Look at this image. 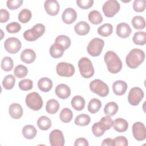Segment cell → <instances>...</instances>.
<instances>
[{
    "label": "cell",
    "mask_w": 146,
    "mask_h": 146,
    "mask_svg": "<svg viewBox=\"0 0 146 146\" xmlns=\"http://www.w3.org/2000/svg\"><path fill=\"white\" fill-rule=\"evenodd\" d=\"M91 91L101 97H105L109 93V88L106 83L100 79H94L90 83Z\"/></svg>",
    "instance_id": "obj_6"
},
{
    "label": "cell",
    "mask_w": 146,
    "mask_h": 146,
    "mask_svg": "<svg viewBox=\"0 0 146 146\" xmlns=\"http://www.w3.org/2000/svg\"><path fill=\"white\" fill-rule=\"evenodd\" d=\"M99 122L106 131V130L110 129L111 127L112 126L113 120L110 116L107 115L106 116L103 117L100 119Z\"/></svg>",
    "instance_id": "obj_46"
},
{
    "label": "cell",
    "mask_w": 146,
    "mask_h": 146,
    "mask_svg": "<svg viewBox=\"0 0 146 146\" xmlns=\"http://www.w3.org/2000/svg\"><path fill=\"white\" fill-rule=\"evenodd\" d=\"M6 29L7 32H9V33L14 34L18 33L21 30V26L19 23L14 22L7 24Z\"/></svg>",
    "instance_id": "obj_45"
},
{
    "label": "cell",
    "mask_w": 146,
    "mask_h": 146,
    "mask_svg": "<svg viewBox=\"0 0 146 146\" xmlns=\"http://www.w3.org/2000/svg\"><path fill=\"white\" fill-rule=\"evenodd\" d=\"M113 31V26L110 23H105L98 29V34L104 37L110 36Z\"/></svg>",
    "instance_id": "obj_30"
},
{
    "label": "cell",
    "mask_w": 146,
    "mask_h": 146,
    "mask_svg": "<svg viewBox=\"0 0 146 146\" xmlns=\"http://www.w3.org/2000/svg\"><path fill=\"white\" fill-rule=\"evenodd\" d=\"M127 89V84L125 82L121 80L115 81L112 84L113 93L118 96L124 94Z\"/></svg>",
    "instance_id": "obj_19"
},
{
    "label": "cell",
    "mask_w": 146,
    "mask_h": 146,
    "mask_svg": "<svg viewBox=\"0 0 146 146\" xmlns=\"http://www.w3.org/2000/svg\"><path fill=\"white\" fill-rule=\"evenodd\" d=\"M25 102L27 106L34 111L41 109L43 104L42 97L36 92L29 94L26 97Z\"/></svg>",
    "instance_id": "obj_5"
},
{
    "label": "cell",
    "mask_w": 146,
    "mask_h": 146,
    "mask_svg": "<svg viewBox=\"0 0 146 146\" xmlns=\"http://www.w3.org/2000/svg\"><path fill=\"white\" fill-rule=\"evenodd\" d=\"M71 104L72 108L75 110L82 111L85 106V100L82 96L76 95L72 99Z\"/></svg>",
    "instance_id": "obj_25"
},
{
    "label": "cell",
    "mask_w": 146,
    "mask_h": 146,
    "mask_svg": "<svg viewBox=\"0 0 146 146\" xmlns=\"http://www.w3.org/2000/svg\"><path fill=\"white\" fill-rule=\"evenodd\" d=\"M144 95L143 90L139 87H135L132 88L128 95V100L129 103L133 106H137Z\"/></svg>",
    "instance_id": "obj_9"
},
{
    "label": "cell",
    "mask_w": 146,
    "mask_h": 146,
    "mask_svg": "<svg viewBox=\"0 0 146 146\" xmlns=\"http://www.w3.org/2000/svg\"><path fill=\"white\" fill-rule=\"evenodd\" d=\"M23 2L22 0H8L6 2V5L9 9L15 10L20 7Z\"/></svg>",
    "instance_id": "obj_47"
},
{
    "label": "cell",
    "mask_w": 146,
    "mask_h": 146,
    "mask_svg": "<svg viewBox=\"0 0 146 146\" xmlns=\"http://www.w3.org/2000/svg\"><path fill=\"white\" fill-rule=\"evenodd\" d=\"M73 117V113L68 108H63L60 113V119L63 123L70 122Z\"/></svg>",
    "instance_id": "obj_39"
},
{
    "label": "cell",
    "mask_w": 146,
    "mask_h": 146,
    "mask_svg": "<svg viewBox=\"0 0 146 146\" xmlns=\"http://www.w3.org/2000/svg\"><path fill=\"white\" fill-rule=\"evenodd\" d=\"M21 42L17 38L10 37L6 39L4 43L5 50L10 54L17 53L21 48Z\"/></svg>",
    "instance_id": "obj_11"
},
{
    "label": "cell",
    "mask_w": 146,
    "mask_h": 146,
    "mask_svg": "<svg viewBox=\"0 0 146 146\" xmlns=\"http://www.w3.org/2000/svg\"><path fill=\"white\" fill-rule=\"evenodd\" d=\"M131 23L133 27L137 30H142L145 27V21L144 18L139 15L135 16L131 21Z\"/></svg>",
    "instance_id": "obj_33"
},
{
    "label": "cell",
    "mask_w": 146,
    "mask_h": 146,
    "mask_svg": "<svg viewBox=\"0 0 146 146\" xmlns=\"http://www.w3.org/2000/svg\"><path fill=\"white\" fill-rule=\"evenodd\" d=\"M15 83V78L13 75H6L2 81V86L6 90L12 89Z\"/></svg>",
    "instance_id": "obj_37"
},
{
    "label": "cell",
    "mask_w": 146,
    "mask_h": 146,
    "mask_svg": "<svg viewBox=\"0 0 146 146\" xmlns=\"http://www.w3.org/2000/svg\"><path fill=\"white\" fill-rule=\"evenodd\" d=\"M54 43L65 50L70 47L71 45V40L68 36L64 35H60L56 38Z\"/></svg>",
    "instance_id": "obj_24"
},
{
    "label": "cell",
    "mask_w": 146,
    "mask_h": 146,
    "mask_svg": "<svg viewBox=\"0 0 146 146\" xmlns=\"http://www.w3.org/2000/svg\"><path fill=\"white\" fill-rule=\"evenodd\" d=\"M9 112L12 118L14 119H18L22 116L23 111L22 106L19 103H15L10 106Z\"/></svg>",
    "instance_id": "obj_18"
},
{
    "label": "cell",
    "mask_w": 146,
    "mask_h": 146,
    "mask_svg": "<svg viewBox=\"0 0 146 146\" xmlns=\"http://www.w3.org/2000/svg\"><path fill=\"white\" fill-rule=\"evenodd\" d=\"M90 121L91 119L89 115L85 113H82L76 117L74 123L77 125L86 126L89 124Z\"/></svg>",
    "instance_id": "obj_35"
},
{
    "label": "cell",
    "mask_w": 146,
    "mask_h": 146,
    "mask_svg": "<svg viewBox=\"0 0 146 146\" xmlns=\"http://www.w3.org/2000/svg\"><path fill=\"white\" fill-rule=\"evenodd\" d=\"M132 133L134 138L137 141H143L146 138L145 125L141 122H136L132 125Z\"/></svg>",
    "instance_id": "obj_12"
},
{
    "label": "cell",
    "mask_w": 146,
    "mask_h": 146,
    "mask_svg": "<svg viewBox=\"0 0 146 146\" xmlns=\"http://www.w3.org/2000/svg\"><path fill=\"white\" fill-rule=\"evenodd\" d=\"M78 67L80 75L84 78H90L94 74V68L88 58H82L78 62Z\"/></svg>",
    "instance_id": "obj_4"
},
{
    "label": "cell",
    "mask_w": 146,
    "mask_h": 146,
    "mask_svg": "<svg viewBox=\"0 0 146 146\" xmlns=\"http://www.w3.org/2000/svg\"><path fill=\"white\" fill-rule=\"evenodd\" d=\"M38 87L42 92H48L52 87V82L48 78H42L38 82Z\"/></svg>",
    "instance_id": "obj_23"
},
{
    "label": "cell",
    "mask_w": 146,
    "mask_h": 146,
    "mask_svg": "<svg viewBox=\"0 0 146 146\" xmlns=\"http://www.w3.org/2000/svg\"><path fill=\"white\" fill-rule=\"evenodd\" d=\"M133 42L137 45H144L146 43V34L144 31H138L134 34Z\"/></svg>",
    "instance_id": "obj_36"
},
{
    "label": "cell",
    "mask_w": 146,
    "mask_h": 146,
    "mask_svg": "<svg viewBox=\"0 0 146 146\" xmlns=\"http://www.w3.org/2000/svg\"><path fill=\"white\" fill-rule=\"evenodd\" d=\"M31 17H32L31 12L27 9H22L19 12L18 16V18L19 22L23 23H27L31 19Z\"/></svg>",
    "instance_id": "obj_38"
},
{
    "label": "cell",
    "mask_w": 146,
    "mask_h": 146,
    "mask_svg": "<svg viewBox=\"0 0 146 146\" xmlns=\"http://www.w3.org/2000/svg\"><path fill=\"white\" fill-rule=\"evenodd\" d=\"M107 69L112 74L120 72L122 68V62L117 55L112 51H107L104 56Z\"/></svg>",
    "instance_id": "obj_1"
},
{
    "label": "cell",
    "mask_w": 146,
    "mask_h": 146,
    "mask_svg": "<svg viewBox=\"0 0 146 146\" xmlns=\"http://www.w3.org/2000/svg\"><path fill=\"white\" fill-rule=\"evenodd\" d=\"M118 110V106L114 102L107 103L104 108V112L106 115L112 116L115 115Z\"/></svg>",
    "instance_id": "obj_31"
},
{
    "label": "cell",
    "mask_w": 146,
    "mask_h": 146,
    "mask_svg": "<svg viewBox=\"0 0 146 146\" xmlns=\"http://www.w3.org/2000/svg\"><path fill=\"white\" fill-rule=\"evenodd\" d=\"M88 19L94 25H99L103 21V17L98 10H92L88 14Z\"/></svg>",
    "instance_id": "obj_32"
},
{
    "label": "cell",
    "mask_w": 146,
    "mask_h": 146,
    "mask_svg": "<svg viewBox=\"0 0 146 146\" xmlns=\"http://www.w3.org/2000/svg\"><path fill=\"white\" fill-rule=\"evenodd\" d=\"M74 30L75 32L79 35H85L89 33L90 27L87 22L85 21H80L75 25Z\"/></svg>",
    "instance_id": "obj_22"
},
{
    "label": "cell",
    "mask_w": 146,
    "mask_h": 146,
    "mask_svg": "<svg viewBox=\"0 0 146 146\" xmlns=\"http://www.w3.org/2000/svg\"><path fill=\"white\" fill-rule=\"evenodd\" d=\"M146 2L145 0H135L133 3V10L136 12H143L145 10Z\"/></svg>",
    "instance_id": "obj_44"
},
{
    "label": "cell",
    "mask_w": 146,
    "mask_h": 146,
    "mask_svg": "<svg viewBox=\"0 0 146 146\" xmlns=\"http://www.w3.org/2000/svg\"><path fill=\"white\" fill-rule=\"evenodd\" d=\"M128 142L127 138L123 136H117L113 139V145H122L127 146Z\"/></svg>",
    "instance_id": "obj_49"
},
{
    "label": "cell",
    "mask_w": 146,
    "mask_h": 146,
    "mask_svg": "<svg viewBox=\"0 0 146 146\" xmlns=\"http://www.w3.org/2000/svg\"><path fill=\"white\" fill-rule=\"evenodd\" d=\"M45 32V26L42 23L35 25L32 29L26 30L23 33L24 38L29 42L35 41Z\"/></svg>",
    "instance_id": "obj_3"
},
{
    "label": "cell",
    "mask_w": 146,
    "mask_h": 146,
    "mask_svg": "<svg viewBox=\"0 0 146 146\" xmlns=\"http://www.w3.org/2000/svg\"><path fill=\"white\" fill-rule=\"evenodd\" d=\"M120 5L116 0H108L102 6L104 14L107 17H113L120 10Z\"/></svg>",
    "instance_id": "obj_8"
},
{
    "label": "cell",
    "mask_w": 146,
    "mask_h": 146,
    "mask_svg": "<svg viewBox=\"0 0 146 146\" xmlns=\"http://www.w3.org/2000/svg\"><path fill=\"white\" fill-rule=\"evenodd\" d=\"M10 18V14L8 11L5 9H2L0 10V22L5 23Z\"/></svg>",
    "instance_id": "obj_50"
},
{
    "label": "cell",
    "mask_w": 146,
    "mask_h": 146,
    "mask_svg": "<svg viewBox=\"0 0 146 146\" xmlns=\"http://www.w3.org/2000/svg\"><path fill=\"white\" fill-rule=\"evenodd\" d=\"M145 59L144 52L139 48L131 50L125 58V62L128 67L135 69L138 67Z\"/></svg>",
    "instance_id": "obj_2"
},
{
    "label": "cell",
    "mask_w": 146,
    "mask_h": 146,
    "mask_svg": "<svg viewBox=\"0 0 146 146\" xmlns=\"http://www.w3.org/2000/svg\"><path fill=\"white\" fill-rule=\"evenodd\" d=\"M1 66L2 69L5 71H11L14 66V63L12 58L9 56L4 57L1 60Z\"/></svg>",
    "instance_id": "obj_40"
},
{
    "label": "cell",
    "mask_w": 146,
    "mask_h": 146,
    "mask_svg": "<svg viewBox=\"0 0 146 146\" xmlns=\"http://www.w3.org/2000/svg\"><path fill=\"white\" fill-rule=\"evenodd\" d=\"M131 29L126 23H119L116 26V34L121 38H128L131 34Z\"/></svg>",
    "instance_id": "obj_17"
},
{
    "label": "cell",
    "mask_w": 146,
    "mask_h": 146,
    "mask_svg": "<svg viewBox=\"0 0 146 146\" xmlns=\"http://www.w3.org/2000/svg\"><path fill=\"white\" fill-rule=\"evenodd\" d=\"M56 71L58 75L60 76L70 77L74 74L75 67L71 63L60 62L56 66Z\"/></svg>",
    "instance_id": "obj_10"
},
{
    "label": "cell",
    "mask_w": 146,
    "mask_h": 146,
    "mask_svg": "<svg viewBox=\"0 0 146 146\" xmlns=\"http://www.w3.org/2000/svg\"><path fill=\"white\" fill-rule=\"evenodd\" d=\"M64 52V50L55 43L52 44L50 48V55L54 58H59L62 57Z\"/></svg>",
    "instance_id": "obj_34"
},
{
    "label": "cell",
    "mask_w": 146,
    "mask_h": 146,
    "mask_svg": "<svg viewBox=\"0 0 146 146\" xmlns=\"http://www.w3.org/2000/svg\"><path fill=\"white\" fill-rule=\"evenodd\" d=\"M113 129L118 132H124L128 128V123L126 120L122 118H117L113 121Z\"/></svg>",
    "instance_id": "obj_21"
},
{
    "label": "cell",
    "mask_w": 146,
    "mask_h": 146,
    "mask_svg": "<svg viewBox=\"0 0 146 146\" xmlns=\"http://www.w3.org/2000/svg\"><path fill=\"white\" fill-rule=\"evenodd\" d=\"M44 7L46 13L50 15L55 16L59 11L60 6L56 0H47L44 2Z\"/></svg>",
    "instance_id": "obj_14"
},
{
    "label": "cell",
    "mask_w": 146,
    "mask_h": 146,
    "mask_svg": "<svg viewBox=\"0 0 146 146\" xmlns=\"http://www.w3.org/2000/svg\"><path fill=\"white\" fill-rule=\"evenodd\" d=\"M56 96L62 99L68 98L71 95V90L70 87L66 84H58L55 90Z\"/></svg>",
    "instance_id": "obj_16"
},
{
    "label": "cell",
    "mask_w": 146,
    "mask_h": 146,
    "mask_svg": "<svg viewBox=\"0 0 146 146\" xmlns=\"http://www.w3.org/2000/svg\"><path fill=\"white\" fill-rule=\"evenodd\" d=\"M77 18V13L76 11L71 7L66 9L62 13V19L66 24L70 25L74 23Z\"/></svg>",
    "instance_id": "obj_15"
},
{
    "label": "cell",
    "mask_w": 146,
    "mask_h": 146,
    "mask_svg": "<svg viewBox=\"0 0 146 146\" xmlns=\"http://www.w3.org/2000/svg\"><path fill=\"white\" fill-rule=\"evenodd\" d=\"M33 82L29 79H25L21 80L19 83V87L21 90L29 91L33 88Z\"/></svg>",
    "instance_id": "obj_43"
},
{
    "label": "cell",
    "mask_w": 146,
    "mask_h": 146,
    "mask_svg": "<svg viewBox=\"0 0 146 146\" xmlns=\"http://www.w3.org/2000/svg\"><path fill=\"white\" fill-rule=\"evenodd\" d=\"M36 59L35 51L30 48H26L23 50L21 54V59L22 62L30 64L33 63Z\"/></svg>",
    "instance_id": "obj_20"
},
{
    "label": "cell",
    "mask_w": 146,
    "mask_h": 146,
    "mask_svg": "<svg viewBox=\"0 0 146 146\" xmlns=\"http://www.w3.org/2000/svg\"><path fill=\"white\" fill-rule=\"evenodd\" d=\"M102 107L101 101L96 98L92 99L88 103L87 109L91 113H95L98 112Z\"/></svg>",
    "instance_id": "obj_28"
},
{
    "label": "cell",
    "mask_w": 146,
    "mask_h": 146,
    "mask_svg": "<svg viewBox=\"0 0 146 146\" xmlns=\"http://www.w3.org/2000/svg\"><path fill=\"white\" fill-rule=\"evenodd\" d=\"M104 45V42L103 39L99 38H93L87 46V52L92 56H98L102 53Z\"/></svg>",
    "instance_id": "obj_7"
},
{
    "label": "cell",
    "mask_w": 146,
    "mask_h": 146,
    "mask_svg": "<svg viewBox=\"0 0 146 146\" xmlns=\"http://www.w3.org/2000/svg\"><path fill=\"white\" fill-rule=\"evenodd\" d=\"M89 144L86 139L83 137H80L76 139L75 141V146H88Z\"/></svg>",
    "instance_id": "obj_51"
},
{
    "label": "cell",
    "mask_w": 146,
    "mask_h": 146,
    "mask_svg": "<svg viewBox=\"0 0 146 146\" xmlns=\"http://www.w3.org/2000/svg\"><path fill=\"white\" fill-rule=\"evenodd\" d=\"M60 106L58 102L54 99L48 100L46 105V110L50 114H54L56 113L59 109Z\"/></svg>",
    "instance_id": "obj_27"
},
{
    "label": "cell",
    "mask_w": 146,
    "mask_h": 146,
    "mask_svg": "<svg viewBox=\"0 0 146 146\" xmlns=\"http://www.w3.org/2000/svg\"><path fill=\"white\" fill-rule=\"evenodd\" d=\"M50 144L51 146H63L64 139L62 132L59 129L52 130L49 135Z\"/></svg>",
    "instance_id": "obj_13"
},
{
    "label": "cell",
    "mask_w": 146,
    "mask_h": 146,
    "mask_svg": "<svg viewBox=\"0 0 146 146\" xmlns=\"http://www.w3.org/2000/svg\"><path fill=\"white\" fill-rule=\"evenodd\" d=\"M93 0H77V5L82 9H88L91 7L94 4Z\"/></svg>",
    "instance_id": "obj_48"
},
{
    "label": "cell",
    "mask_w": 146,
    "mask_h": 146,
    "mask_svg": "<svg viewBox=\"0 0 146 146\" xmlns=\"http://www.w3.org/2000/svg\"><path fill=\"white\" fill-rule=\"evenodd\" d=\"M92 131L96 137H100L104 133L106 129L100 122H96L93 124L92 127Z\"/></svg>",
    "instance_id": "obj_42"
},
{
    "label": "cell",
    "mask_w": 146,
    "mask_h": 146,
    "mask_svg": "<svg viewBox=\"0 0 146 146\" xmlns=\"http://www.w3.org/2000/svg\"><path fill=\"white\" fill-rule=\"evenodd\" d=\"M51 121L50 119L46 116H40L37 120V125L39 129L46 131L51 127Z\"/></svg>",
    "instance_id": "obj_29"
},
{
    "label": "cell",
    "mask_w": 146,
    "mask_h": 146,
    "mask_svg": "<svg viewBox=\"0 0 146 146\" xmlns=\"http://www.w3.org/2000/svg\"><path fill=\"white\" fill-rule=\"evenodd\" d=\"M37 133L35 127L32 125H26L22 129V135L24 137L27 139H34Z\"/></svg>",
    "instance_id": "obj_26"
},
{
    "label": "cell",
    "mask_w": 146,
    "mask_h": 146,
    "mask_svg": "<svg viewBox=\"0 0 146 146\" xmlns=\"http://www.w3.org/2000/svg\"><path fill=\"white\" fill-rule=\"evenodd\" d=\"M27 73L28 70L27 67L22 64L17 66L14 70V74L18 78H25L27 75Z\"/></svg>",
    "instance_id": "obj_41"
},
{
    "label": "cell",
    "mask_w": 146,
    "mask_h": 146,
    "mask_svg": "<svg viewBox=\"0 0 146 146\" xmlns=\"http://www.w3.org/2000/svg\"><path fill=\"white\" fill-rule=\"evenodd\" d=\"M102 146H113V140L111 138H107L102 141L101 144Z\"/></svg>",
    "instance_id": "obj_52"
}]
</instances>
